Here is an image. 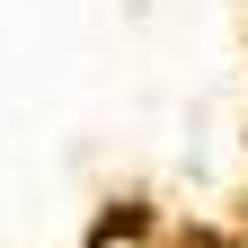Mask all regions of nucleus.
<instances>
[{"mask_svg": "<svg viewBox=\"0 0 248 248\" xmlns=\"http://www.w3.org/2000/svg\"><path fill=\"white\" fill-rule=\"evenodd\" d=\"M89 248H248V231H222V222H169L151 195H124L89 222Z\"/></svg>", "mask_w": 248, "mask_h": 248, "instance_id": "1", "label": "nucleus"}]
</instances>
